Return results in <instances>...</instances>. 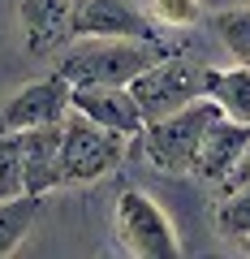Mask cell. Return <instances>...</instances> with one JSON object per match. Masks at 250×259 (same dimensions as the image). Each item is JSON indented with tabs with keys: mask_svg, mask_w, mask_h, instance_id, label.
Here are the masks:
<instances>
[{
	"mask_svg": "<svg viewBox=\"0 0 250 259\" xmlns=\"http://www.w3.org/2000/svg\"><path fill=\"white\" fill-rule=\"evenodd\" d=\"M74 9L78 0H22L18 5V22H22V39L26 52H52L61 39L74 35Z\"/></svg>",
	"mask_w": 250,
	"mask_h": 259,
	"instance_id": "30bf717a",
	"label": "cell"
},
{
	"mask_svg": "<svg viewBox=\"0 0 250 259\" xmlns=\"http://www.w3.org/2000/svg\"><path fill=\"white\" fill-rule=\"evenodd\" d=\"M61 125L18 130L22 134V190L26 194H39L43 199L47 190L61 186Z\"/></svg>",
	"mask_w": 250,
	"mask_h": 259,
	"instance_id": "9c48e42d",
	"label": "cell"
},
{
	"mask_svg": "<svg viewBox=\"0 0 250 259\" xmlns=\"http://www.w3.org/2000/svg\"><path fill=\"white\" fill-rule=\"evenodd\" d=\"M117 242L134 259H177L181 255L177 225L168 221V212L147 190H138V186L117 194Z\"/></svg>",
	"mask_w": 250,
	"mask_h": 259,
	"instance_id": "277c9868",
	"label": "cell"
},
{
	"mask_svg": "<svg viewBox=\"0 0 250 259\" xmlns=\"http://www.w3.org/2000/svg\"><path fill=\"white\" fill-rule=\"evenodd\" d=\"M212 221L220 238H250V186H224L212 207Z\"/></svg>",
	"mask_w": 250,
	"mask_h": 259,
	"instance_id": "5bb4252c",
	"label": "cell"
},
{
	"mask_svg": "<svg viewBox=\"0 0 250 259\" xmlns=\"http://www.w3.org/2000/svg\"><path fill=\"white\" fill-rule=\"evenodd\" d=\"M39 194H13V199H0V259L13 255V250L22 246V238L30 233V225H35L39 216Z\"/></svg>",
	"mask_w": 250,
	"mask_h": 259,
	"instance_id": "4fadbf2b",
	"label": "cell"
},
{
	"mask_svg": "<svg viewBox=\"0 0 250 259\" xmlns=\"http://www.w3.org/2000/svg\"><path fill=\"white\" fill-rule=\"evenodd\" d=\"M125 143L130 139H121L69 108L65 125H61V186H91L108 177L125 160Z\"/></svg>",
	"mask_w": 250,
	"mask_h": 259,
	"instance_id": "3957f363",
	"label": "cell"
},
{
	"mask_svg": "<svg viewBox=\"0 0 250 259\" xmlns=\"http://www.w3.org/2000/svg\"><path fill=\"white\" fill-rule=\"evenodd\" d=\"M224 186H250V143H246V151H241V160L233 164V173L224 177Z\"/></svg>",
	"mask_w": 250,
	"mask_h": 259,
	"instance_id": "ac0fdd59",
	"label": "cell"
},
{
	"mask_svg": "<svg viewBox=\"0 0 250 259\" xmlns=\"http://www.w3.org/2000/svg\"><path fill=\"white\" fill-rule=\"evenodd\" d=\"M130 91L138 100L142 117L160 121V117H168V112L185 108L190 100L203 95V65L185 61V56H160L156 65H147L130 82Z\"/></svg>",
	"mask_w": 250,
	"mask_h": 259,
	"instance_id": "5b68a950",
	"label": "cell"
},
{
	"mask_svg": "<svg viewBox=\"0 0 250 259\" xmlns=\"http://www.w3.org/2000/svg\"><path fill=\"white\" fill-rule=\"evenodd\" d=\"M212 30H216V39L229 48L233 61L250 65V5H233V9L212 13Z\"/></svg>",
	"mask_w": 250,
	"mask_h": 259,
	"instance_id": "9a60e30c",
	"label": "cell"
},
{
	"mask_svg": "<svg viewBox=\"0 0 250 259\" xmlns=\"http://www.w3.org/2000/svg\"><path fill=\"white\" fill-rule=\"evenodd\" d=\"M246 143H250V125H241V121H233V117L212 121V130L203 134L198 156H194V177H203V182H220V186H224V177H229L233 164L241 160Z\"/></svg>",
	"mask_w": 250,
	"mask_h": 259,
	"instance_id": "8fae6325",
	"label": "cell"
},
{
	"mask_svg": "<svg viewBox=\"0 0 250 259\" xmlns=\"http://www.w3.org/2000/svg\"><path fill=\"white\" fill-rule=\"evenodd\" d=\"M203 95L224 112V117L250 125V65L203 69Z\"/></svg>",
	"mask_w": 250,
	"mask_h": 259,
	"instance_id": "7c38bea8",
	"label": "cell"
},
{
	"mask_svg": "<svg viewBox=\"0 0 250 259\" xmlns=\"http://www.w3.org/2000/svg\"><path fill=\"white\" fill-rule=\"evenodd\" d=\"M160 44L147 39H104V35H78L74 44L61 52L56 74L65 82H112L130 87L134 78L160 61Z\"/></svg>",
	"mask_w": 250,
	"mask_h": 259,
	"instance_id": "6da1fadb",
	"label": "cell"
},
{
	"mask_svg": "<svg viewBox=\"0 0 250 259\" xmlns=\"http://www.w3.org/2000/svg\"><path fill=\"white\" fill-rule=\"evenodd\" d=\"M142 13H147L156 26L190 30V26H198V18H203V5H198V0H142Z\"/></svg>",
	"mask_w": 250,
	"mask_h": 259,
	"instance_id": "2e32d148",
	"label": "cell"
},
{
	"mask_svg": "<svg viewBox=\"0 0 250 259\" xmlns=\"http://www.w3.org/2000/svg\"><path fill=\"white\" fill-rule=\"evenodd\" d=\"M22 190V134H0V199H13Z\"/></svg>",
	"mask_w": 250,
	"mask_h": 259,
	"instance_id": "e0dca14e",
	"label": "cell"
},
{
	"mask_svg": "<svg viewBox=\"0 0 250 259\" xmlns=\"http://www.w3.org/2000/svg\"><path fill=\"white\" fill-rule=\"evenodd\" d=\"M241 246H246V255H250V238H241Z\"/></svg>",
	"mask_w": 250,
	"mask_h": 259,
	"instance_id": "d6986e66",
	"label": "cell"
},
{
	"mask_svg": "<svg viewBox=\"0 0 250 259\" xmlns=\"http://www.w3.org/2000/svg\"><path fill=\"white\" fill-rule=\"evenodd\" d=\"M104 35V39H147L160 44V26L134 0H78L74 9V39Z\"/></svg>",
	"mask_w": 250,
	"mask_h": 259,
	"instance_id": "ba28073f",
	"label": "cell"
},
{
	"mask_svg": "<svg viewBox=\"0 0 250 259\" xmlns=\"http://www.w3.org/2000/svg\"><path fill=\"white\" fill-rule=\"evenodd\" d=\"M224 112L216 108L207 95H198V100H190L185 108L168 112V117L160 121H147V130H142V151H147L151 168H160V173L168 177H181V173H194V156H198V143H203V134L212 130V121H220Z\"/></svg>",
	"mask_w": 250,
	"mask_h": 259,
	"instance_id": "7a4b0ae2",
	"label": "cell"
},
{
	"mask_svg": "<svg viewBox=\"0 0 250 259\" xmlns=\"http://www.w3.org/2000/svg\"><path fill=\"white\" fill-rule=\"evenodd\" d=\"M69 108L91 117L95 125L112 130L121 139H138L147 130L138 100L130 87H112V82H69Z\"/></svg>",
	"mask_w": 250,
	"mask_h": 259,
	"instance_id": "8992f818",
	"label": "cell"
},
{
	"mask_svg": "<svg viewBox=\"0 0 250 259\" xmlns=\"http://www.w3.org/2000/svg\"><path fill=\"white\" fill-rule=\"evenodd\" d=\"M69 117V82L61 74L26 82L22 91H13L0 108V134L13 130H39V125H61Z\"/></svg>",
	"mask_w": 250,
	"mask_h": 259,
	"instance_id": "52a82bcc",
	"label": "cell"
}]
</instances>
